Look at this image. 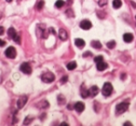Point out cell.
I'll use <instances>...</instances> for the list:
<instances>
[{
	"mask_svg": "<svg viewBox=\"0 0 136 126\" xmlns=\"http://www.w3.org/2000/svg\"><path fill=\"white\" fill-rule=\"evenodd\" d=\"M129 109V103L127 102H122L116 105V115H119V114L124 113L125 111H127Z\"/></svg>",
	"mask_w": 136,
	"mask_h": 126,
	"instance_id": "cell-1",
	"label": "cell"
},
{
	"mask_svg": "<svg viewBox=\"0 0 136 126\" xmlns=\"http://www.w3.org/2000/svg\"><path fill=\"white\" fill-rule=\"evenodd\" d=\"M41 80L44 82V83H52L54 80H55V76L52 72L50 71H47L45 73L41 75Z\"/></svg>",
	"mask_w": 136,
	"mask_h": 126,
	"instance_id": "cell-2",
	"label": "cell"
},
{
	"mask_svg": "<svg viewBox=\"0 0 136 126\" xmlns=\"http://www.w3.org/2000/svg\"><path fill=\"white\" fill-rule=\"evenodd\" d=\"M112 92H113V86H112V84H110V83H105V84H103V89H102V93H103V95L104 97H109V96H111Z\"/></svg>",
	"mask_w": 136,
	"mask_h": 126,
	"instance_id": "cell-3",
	"label": "cell"
},
{
	"mask_svg": "<svg viewBox=\"0 0 136 126\" xmlns=\"http://www.w3.org/2000/svg\"><path fill=\"white\" fill-rule=\"evenodd\" d=\"M5 55H6L7 58L13 59V58H16V50H15V48H14L13 46H10V47H8V48L6 49Z\"/></svg>",
	"mask_w": 136,
	"mask_h": 126,
	"instance_id": "cell-4",
	"label": "cell"
},
{
	"mask_svg": "<svg viewBox=\"0 0 136 126\" xmlns=\"http://www.w3.org/2000/svg\"><path fill=\"white\" fill-rule=\"evenodd\" d=\"M20 70L22 72L25 73V74H30L31 72H32V68H31L30 64L27 63V62H24V63H23V64L21 65Z\"/></svg>",
	"mask_w": 136,
	"mask_h": 126,
	"instance_id": "cell-5",
	"label": "cell"
},
{
	"mask_svg": "<svg viewBox=\"0 0 136 126\" xmlns=\"http://www.w3.org/2000/svg\"><path fill=\"white\" fill-rule=\"evenodd\" d=\"M27 99H28L27 96H22V97H19V99L17 101V107H18V109H22V108L24 107V105L27 102Z\"/></svg>",
	"mask_w": 136,
	"mask_h": 126,
	"instance_id": "cell-6",
	"label": "cell"
},
{
	"mask_svg": "<svg viewBox=\"0 0 136 126\" xmlns=\"http://www.w3.org/2000/svg\"><path fill=\"white\" fill-rule=\"evenodd\" d=\"M91 26H92V24H91V22H90V20H88V19H84V20H82L81 22H80V28L83 30H89L91 28Z\"/></svg>",
	"mask_w": 136,
	"mask_h": 126,
	"instance_id": "cell-7",
	"label": "cell"
},
{
	"mask_svg": "<svg viewBox=\"0 0 136 126\" xmlns=\"http://www.w3.org/2000/svg\"><path fill=\"white\" fill-rule=\"evenodd\" d=\"M98 93H99V88L96 85H93L89 89V96H90L91 97H95L96 95H98Z\"/></svg>",
	"mask_w": 136,
	"mask_h": 126,
	"instance_id": "cell-8",
	"label": "cell"
},
{
	"mask_svg": "<svg viewBox=\"0 0 136 126\" xmlns=\"http://www.w3.org/2000/svg\"><path fill=\"white\" fill-rule=\"evenodd\" d=\"M59 37L62 41H66L68 38V33L64 29H60L59 30Z\"/></svg>",
	"mask_w": 136,
	"mask_h": 126,
	"instance_id": "cell-9",
	"label": "cell"
},
{
	"mask_svg": "<svg viewBox=\"0 0 136 126\" xmlns=\"http://www.w3.org/2000/svg\"><path fill=\"white\" fill-rule=\"evenodd\" d=\"M75 110L77 111V112H82L84 110H85V105H84V103H82V102H76V104H75Z\"/></svg>",
	"mask_w": 136,
	"mask_h": 126,
	"instance_id": "cell-10",
	"label": "cell"
},
{
	"mask_svg": "<svg viewBox=\"0 0 136 126\" xmlns=\"http://www.w3.org/2000/svg\"><path fill=\"white\" fill-rule=\"evenodd\" d=\"M107 67H108V65L106 64V63L103 61H103L99 62V63H97V65H96L97 70H98V71H104V70H105Z\"/></svg>",
	"mask_w": 136,
	"mask_h": 126,
	"instance_id": "cell-11",
	"label": "cell"
},
{
	"mask_svg": "<svg viewBox=\"0 0 136 126\" xmlns=\"http://www.w3.org/2000/svg\"><path fill=\"white\" fill-rule=\"evenodd\" d=\"M123 40H124V42H126V43H131L133 40V35L131 33H129V32L125 33V34L123 35Z\"/></svg>",
	"mask_w": 136,
	"mask_h": 126,
	"instance_id": "cell-12",
	"label": "cell"
},
{
	"mask_svg": "<svg viewBox=\"0 0 136 126\" xmlns=\"http://www.w3.org/2000/svg\"><path fill=\"white\" fill-rule=\"evenodd\" d=\"M75 45H76L78 48H82L84 45H85V41L81 38H76L75 39Z\"/></svg>",
	"mask_w": 136,
	"mask_h": 126,
	"instance_id": "cell-13",
	"label": "cell"
},
{
	"mask_svg": "<svg viewBox=\"0 0 136 126\" xmlns=\"http://www.w3.org/2000/svg\"><path fill=\"white\" fill-rule=\"evenodd\" d=\"M81 97H83V98H86V97H89V90L87 89L85 85L81 86Z\"/></svg>",
	"mask_w": 136,
	"mask_h": 126,
	"instance_id": "cell-14",
	"label": "cell"
},
{
	"mask_svg": "<svg viewBox=\"0 0 136 126\" xmlns=\"http://www.w3.org/2000/svg\"><path fill=\"white\" fill-rule=\"evenodd\" d=\"M90 45H91L92 47H94V48H96V49L102 48V44H101L99 41H97V40H93V41H91Z\"/></svg>",
	"mask_w": 136,
	"mask_h": 126,
	"instance_id": "cell-15",
	"label": "cell"
},
{
	"mask_svg": "<svg viewBox=\"0 0 136 126\" xmlns=\"http://www.w3.org/2000/svg\"><path fill=\"white\" fill-rule=\"evenodd\" d=\"M121 6H122V1L121 0H114L113 1L114 8H119Z\"/></svg>",
	"mask_w": 136,
	"mask_h": 126,
	"instance_id": "cell-16",
	"label": "cell"
},
{
	"mask_svg": "<svg viewBox=\"0 0 136 126\" xmlns=\"http://www.w3.org/2000/svg\"><path fill=\"white\" fill-rule=\"evenodd\" d=\"M66 68L69 70V71H73L74 69L76 68V63L75 61H72V62H69L68 64L66 65Z\"/></svg>",
	"mask_w": 136,
	"mask_h": 126,
	"instance_id": "cell-17",
	"label": "cell"
},
{
	"mask_svg": "<svg viewBox=\"0 0 136 126\" xmlns=\"http://www.w3.org/2000/svg\"><path fill=\"white\" fill-rule=\"evenodd\" d=\"M38 106H39L40 108H42V109H47V108H49L50 104H49V102L47 100H43L38 104Z\"/></svg>",
	"mask_w": 136,
	"mask_h": 126,
	"instance_id": "cell-18",
	"label": "cell"
},
{
	"mask_svg": "<svg viewBox=\"0 0 136 126\" xmlns=\"http://www.w3.org/2000/svg\"><path fill=\"white\" fill-rule=\"evenodd\" d=\"M16 33H17V32H16V31H15V29H14V28H12V27H11V28H10V29H9V31H8V35L10 36V37H11V38H13V36L15 35Z\"/></svg>",
	"mask_w": 136,
	"mask_h": 126,
	"instance_id": "cell-19",
	"label": "cell"
},
{
	"mask_svg": "<svg viewBox=\"0 0 136 126\" xmlns=\"http://www.w3.org/2000/svg\"><path fill=\"white\" fill-rule=\"evenodd\" d=\"M63 6H64V1H63V0H57L56 3H55V6L57 8H61Z\"/></svg>",
	"mask_w": 136,
	"mask_h": 126,
	"instance_id": "cell-20",
	"label": "cell"
},
{
	"mask_svg": "<svg viewBox=\"0 0 136 126\" xmlns=\"http://www.w3.org/2000/svg\"><path fill=\"white\" fill-rule=\"evenodd\" d=\"M64 102H65V98H64V97H63V95H59V96H58V103L61 104V105H63V104H64Z\"/></svg>",
	"mask_w": 136,
	"mask_h": 126,
	"instance_id": "cell-21",
	"label": "cell"
},
{
	"mask_svg": "<svg viewBox=\"0 0 136 126\" xmlns=\"http://www.w3.org/2000/svg\"><path fill=\"white\" fill-rule=\"evenodd\" d=\"M107 47L109 49H113L115 46H116V42L115 41H110V42L107 43Z\"/></svg>",
	"mask_w": 136,
	"mask_h": 126,
	"instance_id": "cell-22",
	"label": "cell"
},
{
	"mask_svg": "<svg viewBox=\"0 0 136 126\" xmlns=\"http://www.w3.org/2000/svg\"><path fill=\"white\" fill-rule=\"evenodd\" d=\"M12 39L14 40V42H15V43L19 44V45L21 44V37H20V35H18L17 33L13 36V38H12Z\"/></svg>",
	"mask_w": 136,
	"mask_h": 126,
	"instance_id": "cell-23",
	"label": "cell"
},
{
	"mask_svg": "<svg viewBox=\"0 0 136 126\" xmlns=\"http://www.w3.org/2000/svg\"><path fill=\"white\" fill-rule=\"evenodd\" d=\"M31 121H33V118H32L31 116H27L26 118H25L24 122H23V124H24V125H27V124H29V123H30Z\"/></svg>",
	"mask_w": 136,
	"mask_h": 126,
	"instance_id": "cell-24",
	"label": "cell"
},
{
	"mask_svg": "<svg viewBox=\"0 0 136 126\" xmlns=\"http://www.w3.org/2000/svg\"><path fill=\"white\" fill-rule=\"evenodd\" d=\"M43 6H44V1L43 0H40L39 2H38V4H37V8L38 10H41L42 8H43Z\"/></svg>",
	"mask_w": 136,
	"mask_h": 126,
	"instance_id": "cell-25",
	"label": "cell"
},
{
	"mask_svg": "<svg viewBox=\"0 0 136 126\" xmlns=\"http://www.w3.org/2000/svg\"><path fill=\"white\" fill-rule=\"evenodd\" d=\"M103 58L102 57V56H98V57H96V58H94V62H96L97 63H99V62L103 61Z\"/></svg>",
	"mask_w": 136,
	"mask_h": 126,
	"instance_id": "cell-26",
	"label": "cell"
},
{
	"mask_svg": "<svg viewBox=\"0 0 136 126\" xmlns=\"http://www.w3.org/2000/svg\"><path fill=\"white\" fill-rule=\"evenodd\" d=\"M106 4H107V0H99V2H98V5L100 6H105Z\"/></svg>",
	"mask_w": 136,
	"mask_h": 126,
	"instance_id": "cell-27",
	"label": "cell"
},
{
	"mask_svg": "<svg viewBox=\"0 0 136 126\" xmlns=\"http://www.w3.org/2000/svg\"><path fill=\"white\" fill-rule=\"evenodd\" d=\"M67 80H68V77L67 76H63V78H62V80H61V83L62 84H64V83H66Z\"/></svg>",
	"mask_w": 136,
	"mask_h": 126,
	"instance_id": "cell-28",
	"label": "cell"
},
{
	"mask_svg": "<svg viewBox=\"0 0 136 126\" xmlns=\"http://www.w3.org/2000/svg\"><path fill=\"white\" fill-rule=\"evenodd\" d=\"M49 31L50 32V33H52V34H55L56 32H55V30H54V28H52V27H50V29H49Z\"/></svg>",
	"mask_w": 136,
	"mask_h": 126,
	"instance_id": "cell-29",
	"label": "cell"
},
{
	"mask_svg": "<svg viewBox=\"0 0 136 126\" xmlns=\"http://www.w3.org/2000/svg\"><path fill=\"white\" fill-rule=\"evenodd\" d=\"M89 56H91V52H89V51L86 52V53L83 55V57L84 58H87V57H89Z\"/></svg>",
	"mask_w": 136,
	"mask_h": 126,
	"instance_id": "cell-30",
	"label": "cell"
},
{
	"mask_svg": "<svg viewBox=\"0 0 136 126\" xmlns=\"http://www.w3.org/2000/svg\"><path fill=\"white\" fill-rule=\"evenodd\" d=\"M4 45H6V42L0 39V46H4Z\"/></svg>",
	"mask_w": 136,
	"mask_h": 126,
	"instance_id": "cell-31",
	"label": "cell"
},
{
	"mask_svg": "<svg viewBox=\"0 0 136 126\" xmlns=\"http://www.w3.org/2000/svg\"><path fill=\"white\" fill-rule=\"evenodd\" d=\"M4 31H5V30H4V27H0V35H2V34H3Z\"/></svg>",
	"mask_w": 136,
	"mask_h": 126,
	"instance_id": "cell-32",
	"label": "cell"
},
{
	"mask_svg": "<svg viewBox=\"0 0 136 126\" xmlns=\"http://www.w3.org/2000/svg\"><path fill=\"white\" fill-rule=\"evenodd\" d=\"M125 77H126V74H125V73H123V74L121 75V79H122V80H125Z\"/></svg>",
	"mask_w": 136,
	"mask_h": 126,
	"instance_id": "cell-33",
	"label": "cell"
},
{
	"mask_svg": "<svg viewBox=\"0 0 136 126\" xmlns=\"http://www.w3.org/2000/svg\"><path fill=\"white\" fill-rule=\"evenodd\" d=\"M124 125H125V126H127V125L131 126V125H132V124H131V123H124Z\"/></svg>",
	"mask_w": 136,
	"mask_h": 126,
	"instance_id": "cell-34",
	"label": "cell"
},
{
	"mask_svg": "<svg viewBox=\"0 0 136 126\" xmlns=\"http://www.w3.org/2000/svg\"><path fill=\"white\" fill-rule=\"evenodd\" d=\"M61 126H68V124L65 123H61Z\"/></svg>",
	"mask_w": 136,
	"mask_h": 126,
	"instance_id": "cell-35",
	"label": "cell"
},
{
	"mask_svg": "<svg viewBox=\"0 0 136 126\" xmlns=\"http://www.w3.org/2000/svg\"><path fill=\"white\" fill-rule=\"evenodd\" d=\"M7 2H9V3H10V2H12V0H6Z\"/></svg>",
	"mask_w": 136,
	"mask_h": 126,
	"instance_id": "cell-36",
	"label": "cell"
},
{
	"mask_svg": "<svg viewBox=\"0 0 136 126\" xmlns=\"http://www.w3.org/2000/svg\"><path fill=\"white\" fill-rule=\"evenodd\" d=\"M0 19H1V12H0Z\"/></svg>",
	"mask_w": 136,
	"mask_h": 126,
	"instance_id": "cell-37",
	"label": "cell"
},
{
	"mask_svg": "<svg viewBox=\"0 0 136 126\" xmlns=\"http://www.w3.org/2000/svg\"><path fill=\"white\" fill-rule=\"evenodd\" d=\"M135 19H136V16H135Z\"/></svg>",
	"mask_w": 136,
	"mask_h": 126,
	"instance_id": "cell-38",
	"label": "cell"
}]
</instances>
